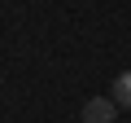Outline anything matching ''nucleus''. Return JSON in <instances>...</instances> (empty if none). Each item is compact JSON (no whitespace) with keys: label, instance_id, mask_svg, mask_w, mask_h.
I'll return each mask as SVG.
<instances>
[{"label":"nucleus","instance_id":"f257e3e1","mask_svg":"<svg viewBox=\"0 0 131 123\" xmlns=\"http://www.w3.org/2000/svg\"><path fill=\"white\" fill-rule=\"evenodd\" d=\"M118 110H122V106H118L114 97H88V101H83V123H114Z\"/></svg>","mask_w":131,"mask_h":123},{"label":"nucleus","instance_id":"f03ea898","mask_svg":"<svg viewBox=\"0 0 131 123\" xmlns=\"http://www.w3.org/2000/svg\"><path fill=\"white\" fill-rule=\"evenodd\" d=\"M122 110H131V71H122V75H114V92H109Z\"/></svg>","mask_w":131,"mask_h":123}]
</instances>
